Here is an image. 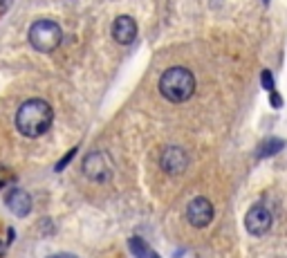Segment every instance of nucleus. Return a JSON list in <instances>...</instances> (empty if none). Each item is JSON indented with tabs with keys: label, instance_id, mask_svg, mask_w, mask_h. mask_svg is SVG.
<instances>
[{
	"label": "nucleus",
	"instance_id": "obj_1",
	"mask_svg": "<svg viewBox=\"0 0 287 258\" xmlns=\"http://www.w3.org/2000/svg\"><path fill=\"white\" fill-rule=\"evenodd\" d=\"M54 112L45 99H27L16 110V128L25 137H41L49 130Z\"/></svg>",
	"mask_w": 287,
	"mask_h": 258
},
{
	"label": "nucleus",
	"instance_id": "obj_2",
	"mask_svg": "<svg viewBox=\"0 0 287 258\" xmlns=\"http://www.w3.org/2000/svg\"><path fill=\"white\" fill-rule=\"evenodd\" d=\"M160 92L173 103L189 101L195 92V77L186 68H170L160 79Z\"/></svg>",
	"mask_w": 287,
	"mask_h": 258
},
{
	"label": "nucleus",
	"instance_id": "obj_3",
	"mask_svg": "<svg viewBox=\"0 0 287 258\" xmlns=\"http://www.w3.org/2000/svg\"><path fill=\"white\" fill-rule=\"evenodd\" d=\"M61 41H63V30L54 20L43 18V20H36L30 27V43L36 52H43V54L54 52L61 45Z\"/></svg>",
	"mask_w": 287,
	"mask_h": 258
},
{
	"label": "nucleus",
	"instance_id": "obj_4",
	"mask_svg": "<svg viewBox=\"0 0 287 258\" xmlns=\"http://www.w3.org/2000/svg\"><path fill=\"white\" fill-rule=\"evenodd\" d=\"M83 173L92 182H108L112 177V162L106 153L92 151L83 160Z\"/></svg>",
	"mask_w": 287,
	"mask_h": 258
},
{
	"label": "nucleus",
	"instance_id": "obj_5",
	"mask_svg": "<svg viewBox=\"0 0 287 258\" xmlns=\"http://www.w3.org/2000/svg\"><path fill=\"white\" fill-rule=\"evenodd\" d=\"M186 220H189L191 227H198V229L206 227L213 220V205L206 198H202V195L193 198L189 202V207H186Z\"/></svg>",
	"mask_w": 287,
	"mask_h": 258
},
{
	"label": "nucleus",
	"instance_id": "obj_6",
	"mask_svg": "<svg viewBox=\"0 0 287 258\" xmlns=\"http://www.w3.org/2000/svg\"><path fill=\"white\" fill-rule=\"evenodd\" d=\"M160 166L166 175H180V173L186 171V166H189V155L180 146H168L162 151Z\"/></svg>",
	"mask_w": 287,
	"mask_h": 258
},
{
	"label": "nucleus",
	"instance_id": "obj_7",
	"mask_svg": "<svg viewBox=\"0 0 287 258\" xmlns=\"http://www.w3.org/2000/svg\"><path fill=\"white\" fill-rule=\"evenodd\" d=\"M272 222H274L272 214H269V209H265L263 205L251 207V209L247 211V215H245V227H247V231L251 236L267 234L269 227H272Z\"/></svg>",
	"mask_w": 287,
	"mask_h": 258
},
{
	"label": "nucleus",
	"instance_id": "obj_8",
	"mask_svg": "<svg viewBox=\"0 0 287 258\" xmlns=\"http://www.w3.org/2000/svg\"><path fill=\"white\" fill-rule=\"evenodd\" d=\"M5 205L9 207V211L16 218H25V215H30V211H32V198L27 191L11 189L9 193L5 195Z\"/></svg>",
	"mask_w": 287,
	"mask_h": 258
},
{
	"label": "nucleus",
	"instance_id": "obj_9",
	"mask_svg": "<svg viewBox=\"0 0 287 258\" xmlns=\"http://www.w3.org/2000/svg\"><path fill=\"white\" fill-rule=\"evenodd\" d=\"M137 36V23L130 16H119L112 23V39L117 41L119 45H130Z\"/></svg>",
	"mask_w": 287,
	"mask_h": 258
},
{
	"label": "nucleus",
	"instance_id": "obj_10",
	"mask_svg": "<svg viewBox=\"0 0 287 258\" xmlns=\"http://www.w3.org/2000/svg\"><path fill=\"white\" fill-rule=\"evenodd\" d=\"M285 148V141L283 139H276V137H269V139H265L260 146H258V157H272L276 155L278 151H283Z\"/></svg>",
	"mask_w": 287,
	"mask_h": 258
},
{
	"label": "nucleus",
	"instance_id": "obj_11",
	"mask_svg": "<svg viewBox=\"0 0 287 258\" xmlns=\"http://www.w3.org/2000/svg\"><path fill=\"white\" fill-rule=\"evenodd\" d=\"M130 252L135 254V258H151V254H153L141 238H130Z\"/></svg>",
	"mask_w": 287,
	"mask_h": 258
},
{
	"label": "nucleus",
	"instance_id": "obj_12",
	"mask_svg": "<svg viewBox=\"0 0 287 258\" xmlns=\"http://www.w3.org/2000/svg\"><path fill=\"white\" fill-rule=\"evenodd\" d=\"M77 153H79V148H72V151H68V153H65V157H63V160H59V162H56L54 171H56V173H61V171H63L65 166H68L70 162L74 160V155H77Z\"/></svg>",
	"mask_w": 287,
	"mask_h": 258
},
{
	"label": "nucleus",
	"instance_id": "obj_13",
	"mask_svg": "<svg viewBox=\"0 0 287 258\" xmlns=\"http://www.w3.org/2000/svg\"><path fill=\"white\" fill-rule=\"evenodd\" d=\"M260 79H263V88L265 90H274V74L269 72V70H265V72L260 74Z\"/></svg>",
	"mask_w": 287,
	"mask_h": 258
},
{
	"label": "nucleus",
	"instance_id": "obj_14",
	"mask_svg": "<svg viewBox=\"0 0 287 258\" xmlns=\"http://www.w3.org/2000/svg\"><path fill=\"white\" fill-rule=\"evenodd\" d=\"M272 106H274V108H281V106H283L281 94H278V92H274V90H272Z\"/></svg>",
	"mask_w": 287,
	"mask_h": 258
},
{
	"label": "nucleus",
	"instance_id": "obj_15",
	"mask_svg": "<svg viewBox=\"0 0 287 258\" xmlns=\"http://www.w3.org/2000/svg\"><path fill=\"white\" fill-rule=\"evenodd\" d=\"M9 5H11V0H0V14H5Z\"/></svg>",
	"mask_w": 287,
	"mask_h": 258
},
{
	"label": "nucleus",
	"instance_id": "obj_16",
	"mask_svg": "<svg viewBox=\"0 0 287 258\" xmlns=\"http://www.w3.org/2000/svg\"><path fill=\"white\" fill-rule=\"evenodd\" d=\"M47 258H79V256H74V254H52Z\"/></svg>",
	"mask_w": 287,
	"mask_h": 258
},
{
	"label": "nucleus",
	"instance_id": "obj_17",
	"mask_svg": "<svg viewBox=\"0 0 287 258\" xmlns=\"http://www.w3.org/2000/svg\"><path fill=\"white\" fill-rule=\"evenodd\" d=\"M5 249H7V245H2V240H0V256L5 254Z\"/></svg>",
	"mask_w": 287,
	"mask_h": 258
},
{
	"label": "nucleus",
	"instance_id": "obj_18",
	"mask_svg": "<svg viewBox=\"0 0 287 258\" xmlns=\"http://www.w3.org/2000/svg\"><path fill=\"white\" fill-rule=\"evenodd\" d=\"M151 258H160V256H157V254H151Z\"/></svg>",
	"mask_w": 287,
	"mask_h": 258
},
{
	"label": "nucleus",
	"instance_id": "obj_19",
	"mask_svg": "<svg viewBox=\"0 0 287 258\" xmlns=\"http://www.w3.org/2000/svg\"><path fill=\"white\" fill-rule=\"evenodd\" d=\"M265 2H267V0H265Z\"/></svg>",
	"mask_w": 287,
	"mask_h": 258
}]
</instances>
